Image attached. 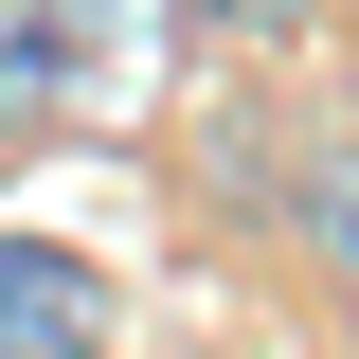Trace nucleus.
Returning <instances> with one entry per match:
<instances>
[{
    "label": "nucleus",
    "mask_w": 359,
    "mask_h": 359,
    "mask_svg": "<svg viewBox=\"0 0 359 359\" xmlns=\"http://www.w3.org/2000/svg\"><path fill=\"white\" fill-rule=\"evenodd\" d=\"M0 359H108V269L54 233H0Z\"/></svg>",
    "instance_id": "nucleus-1"
},
{
    "label": "nucleus",
    "mask_w": 359,
    "mask_h": 359,
    "mask_svg": "<svg viewBox=\"0 0 359 359\" xmlns=\"http://www.w3.org/2000/svg\"><path fill=\"white\" fill-rule=\"evenodd\" d=\"M306 252L359 287V126H323V144H306Z\"/></svg>",
    "instance_id": "nucleus-2"
},
{
    "label": "nucleus",
    "mask_w": 359,
    "mask_h": 359,
    "mask_svg": "<svg viewBox=\"0 0 359 359\" xmlns=\"http://www.w3.org/2000/svg\"><path fill=\"white\" fill-rule=\"evenodd\" d=\"M54 90H72V54L36 36V0H0V108H54Z\"/></svg>",
    "instance_id": "nucleus-3"
},
{
    "label": "nucleus",
    "mask_w": 359,
    "mask_h": 359,
    "mask_svg": "<svg viewBox=\"0 0 359 359\" xmlns=\"http://www.w3.org/2000/svg\"><path fill=\"white\" fill-rule=\"evenodd\" d=\"M323 0H198V36H306Z\"/></svg>",
    "instance_id": "nucleus-4"
}]
</instances>
